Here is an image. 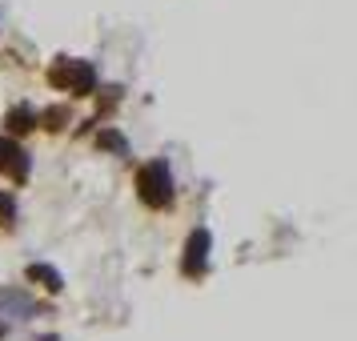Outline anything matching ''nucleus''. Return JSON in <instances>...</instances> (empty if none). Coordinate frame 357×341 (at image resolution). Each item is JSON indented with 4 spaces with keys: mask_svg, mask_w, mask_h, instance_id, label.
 I'll return each instance as SVG.
<instances>
[{
    "mask_svg": "<svg viewBox=\"0 0 357 341\" xmlns=\"http://www.w3.org/2000/svg\"><path fill=\"white\" fill-rule=\"evenodd\" d=\"M52 81L56 84H73L77 93H89V89H93V68L89 65H61L56 73H52Z\"/></svg>",
    "mask_w": 357,
    "mask_h": 341,
    "instance_id": "obj_2",
    "label": "nucleus"
},
{
    "mask_svg": "<svg viewBox=\"0 0 357 341\" xmlns=\"http://www.w3.org/2000/svg\"><path fill=\"white\" fill-rule=\"evenodd\" d=\"M8 217H13V201L0 197V225H8Z\"/></svg>",
    "mask_w": 357,
    "mask_h": 341,
    "instance_id": "obj_6",
    "label": "nucleus"
},
{
    "mask_svg": "<svg viewBox=\"0 0 357 341\" xmlns=\"http://www.w3.org/2000/svg\"><path fill=\"white\" fill-rule=\"evenodd\" d=\"M29 277H40V281H49L45 289H61V277L52 273V269H45V265H33V269H29Z\"/></svg>",
    "mask_w": 357,
    "mask_h": 341,
    "instance_id": "obj_5",
    "label": "nucleus"
},
{
    "mask_svg": "<svg viewBox=\"0 0 357 341\" xmlns=\"http://www.w3.org/2000/svg\"><path fill=\"white\" fill-rule=\"evenodd\" d=\"M141 197H145V205H153V209L169 205V173H165L161 161H153L149 169H141Z\"/></svg>",
    "mask_w": 357,
    "mask_h": 341,
    "instance_id": "obj_1",
    "label": "nucleus"
},
{
    "mask_svg": "<svg viewBox=\"0 0 357 341\" xmlns=\"http://www.w3.org/2000/svg\"><path fill=\"white\" fill-rule=\"evenodd\" d=\"M0 169H13V177H24L29 173V161H24V153H20L13 141H0Z\"/></svg>",
    "mask_w": 357,
    "mask_h": 341,
    "instance_id": "obj_3",
    "label": "nucleus"
},
{
    "mask_svg": "<svg viewBox=\"0 0 357 341\" xmlns=\"http://www.w3.org/2000/svg\"><path fill=\"white\" fill-rule=\"evenodd\" d=\"M205 249H209V233H197L193 241H189V253H193V257H189V265H185L189 273H193V269H201V265H205Z\"/></svg>",
    "mask_w": 357,
    "mask_h": 341,
    "instance_id": "obj_4",
    "label": "nucleus"
},
{
    "mask_svg": "<svg viewBox=\"0 0 357 341\" xmlns=\"http://www.w3.org/2000/svg\"><path fill=\"white\" fill-rule=\"evenodd\" d=\"M100 145H109V149H125V141H121L116 132H105V137H100Z\"/></svg>",
    "mask_w": 357,
    "mask_h": 341,
    "instance_id": "obj_7",
    "label": "nucleus"
}]
</instances>
